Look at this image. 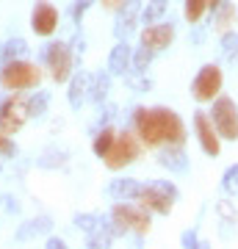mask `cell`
Instances as JSON below:
<instances>
[{"mask_svg": "<svg viewBox=\"0 0 238 249\" xmlns=\"http://www.w3.org/2000/svg\"><path fill=\"white\" fill-rule=\"evenodd\" d=\"M133 127L141 147L158 150L161 144H183L185 124L172 108H139L133 116Z\"/></svg>", "mask_w": 238, "mask_h": 249, "instance_id": "6da1fadb", "label": "cell"}, {"mask_svg": "<svg viewBox=\"0 0 238 249\" xmlns=\"http://www.w3.org/2000/svg\"><path fill=\"white\" fill-rule=\"evenodd\" d=\"M42 83V70L31 61H6L0 70V86L9 91H25V89H36Z\"/></svg>", "mask_w": 238, "mask_h": 249, "instance_id": "7a4b0ae2", "label": "cell"}, {"mask_svg": "<svg viewBox=\"0 0 238 249\" xmlns=\"http://www.w3.org/2000/svg\"><path fill=\"white\" fill-rule=\"evenodd\" d=\"M111 222H114L116 232H125L130 230L136 235H147L150 232V211L144 208V205H130L128 202H116L114 211H111Z\"/></svg>", "mask_w": 238, "mask_h": 249, "instance_id": "3957f363", "label": "cell"}, {"mask_svg": "<svg viewBox=\"0 0 238 249\" xmlns=\"http://www.w3.org/2000/svg\"><path fill=\"white\" fill-rule=\"evenodd\" d=\"M139 155H141L139 136L130 133V130H122V133L114 136V144L108 147V152L103 155V160H106V166L111 172H119V169H125V166H130Z\"/></svg>", "mask_w": 238, "mask_h": 249, "instance_id": "277c9868", "label": "cell"}, {"mask_svg": "<svg viewBox=\"0 0 238 249\" xmlns=\"http://www.w3.org/2000/svg\"><path fill=\"white\" fill-rule=\"evenodd\" d=\"M180 196V191H177L172 183H166V180H161V183H152V186H141L139 191V199L150 213H161V216H169L172 213V208H175V199Z\"/></svg>", "mask_w": 238, "mask_h": 249, "instance_id": "5b68a950", "label": "cell"}, {"mask_svg": "<svg viewBox=\"0 0 238 249\" xmlns=\"http://www.w3.org/2000/svg\"><path fill=\"white\" fill-rule=\"evenodd\" d=\"M211 122H213V127L219 130L221 139L236 142L238 139V106H236V100H230V97H216L213 100Z\"/></svg>", "mask_w": 238, "mask_h": 249, "instance_id": "8992f818", "label": "cell"}, {"mask_svg": "<svg viewBox=\"0 0 238 249\" xmlns=\"http://www.w3.org/2000/svg\"><path fill=\"white\" fill-rule=\"evenodd\" d=\"M221 86H224V75H221L219 64H205L191 83V94H194L197 103H213L219 97Z\"/></svg>", "mask_w": 238, "mask_h": 249, "instance_id": "52a82bcc", "label": "cell"}, {"mask_svg": "<svg viewBox=\"0 0 238 249\" xmlns=\"http://www.w3.org/2000/svg\"><path fill=\"white\" fill-rule=\"evenodd\" d=\"M28 97L22 94H11L3 106H0V130L6 136H14L17 130H22V124L28 122Z\"/></svg>", "mask_w": 238, "mask_h": 249, "instance_id": "ba28073f", "label": "cell"}, {"mask_svg": "<svg viewBox=\"0 0 238 249\" xmlns=\"http://www.w3.org/2000/svg\"><path fill=\"white\" fill-rule=\"evenodd\" d=\"M44 61H47L50 78H53L55 83H67V80H70V75H72V47L70 45H64V42L47 45Z\"/></svg>", "mask_w": 238, "mask_h": 249, "instance_id": "9c48e42d", "label": "cell"}, {"mask_svg": "<svg viewBox=\"0 0 238 249\" xmlns=\"http://www.w3.org/2000/svg\"><path fill=\"white\" fill-rule=\"evenodd\" d=\"M194 130H197V139H200L202 152L211 155V158H216L221 152V136H219V130L213 127L211 116L205 114V111H197L194 114Z\"/></svg>", "mask_w": 238, "mask_h": 249, "instance_id": "30bf717a", "label": "cell"}, {"mask_svg": "<svg viewBox=\"0 0 238 249\" xmlns=\"http://www.w3.org/2000/svg\"><path fill=\"white\" fill-rule=\"evenodd\" d=\"M31 28H34L36 36H50L55 34V28H58V11H55L53 3H47V0H39L31 11Z\"/></svg>", "mask_w": 238, "mask_h": 249, "instance_id": "8fae6325", "label": "cell"}, {"mask_svg": "<svg viewBox=\"0 0 238 249\" xmlns=\"http://www.w3.org/2000/svg\"><path fill=\"white\" fill-rule=\"evenodd\" d=\"M172 39H175V25L172 22H152L141 31V45L150 47V50H166L172 45Z\"/></svg>", "mask_w": 238, "mask_h": 249, "instance_id": "7c38bea8", "label": "cell"}, {"mask_svg": "<svg viewBox=\"0 0 238 249\" xmlns=\"http://www.w3.org/2000/svg\"><path fill=\"white\" fill-rule=\"evenodd\" d=\"M116 11H119V17H116L114 34H116V39H128V34L136 28V17L141 14V3L139 0H125Z\"/></svg>", "mask_w": 238, "mask_h": 249, "instance_id": "4fadbf2b", "label": "cell"}, {"mask_svg": "<svg viewBox=\"0 0 238 249\" xmlns=\"http://www.w3.org/2000/svg\"><path fill=\"white\" fill-rule=\"evenodd\" d=\"M130 67H133V50L125 39H119V45L111 50V58H108V72L111 75H125Z\"/></svg>", "mask_w": 238, "mask_h": 249, "instance_id": "5bb4252c", "label": "cell"}, {"mask_svg": "<svg viewBox=\"0 0 238 249\" xmlns=\"http://www.w3.org/2000/svg\"><path fill=\"white\" fill-rule=\"evenodd\" d=\"M158 163L164 166V169H169V172H185L188 169V155L183 152V144H169L166 150L161 152V158H158Z\"/></svg>", "mask_w": 238, "mask_h": 249, "instance_id": "9a60e30c", "label": "cell"}, {"mask_svg": "<svg viewBox=\"0 0 238 249\" xmlns=\"http://www.w3.org/2000/svg\"><path fill=\"white\" fill-rule=\"evenodd\" d=\"M141 191V183L133 178H122V180H114L108 186V196H114L116 202H128V199H136Z\"/></svg>", "mask_w": 238, "mask_h": 249, "instance_id": "2e32d148", "label": "cell"}, {"mask_svg": "<svg viewBox=\"0 0 238 249\" xmlns=\"http://www.w3.org/2000/svg\"><path fill=\"white\" fill-rule=\"evenodd\" d=\"M89 80H92V75H86V72H75V75H70V106L72 108H80L83 106V100H86L89 94Z\"/></svg>", "mask_w": 238, "mask_h": 249, "instance_id": "e0dca14e", "label": "cell"}, {"mask_svg": "<svg viewBox=\"0 0 238 249\" xmlns=\"http://www.w3.org/2000/svg\"><path fill=\"white\" fill-rule=\"evenodd\" d=\"M236 19H238L236 3H230V0H221V6L213 11V31L224 34V31H230V28L236 25Z\"/></svg>", "mask_w": 238, "mask_h": 249, "instance_id": "ac0fdd59", "label": "cell"}, {"mask_svg": "<svg viewBox=\"0 0 238 249\" xmlns=\"http://www.w3.org/2000/svg\"><path fill=\"white\" fill-rule=\"evenodd\" d=\"M108 89H111V72H108V75L97 72V75H92V80H89V94L86 97L92 100V103H103V100L108 97Z\"/></svg>", "mask_w": 238, "mask_h": 249, "instance_id": "d6986e66", "label": "cell"}, {"mask_svg": "<svg viewBox=\"0 0 238 249\" xmlns=\"http://www.w3.org/2000/svg\"><path fill=\"white\" fill-rule=\"evenodd\" d=\"M166 9H169L166 0H152V3H147V6L141 9L139 17H141V22H144V25H152V22H158V19L166 14Z\"/></svg>", "mask_w": 238, "mask_h": 249, "instance_id": "ffe728a7", "label": "cell"}, {"mask_svg": "<svg viewBox=\"0 0 238 249\" xmlns=\"http://www.w3.org/2000/svg\"><path fill=\"white\" fill-rule=\"evenodd\" d=\"M221 55L227 64H238V34L236 31H224L221 34Z\"/></svg>", "mask_w": 238, "mask_h": 249, "instance_id": "44dd1931", "label": "cell"}, {"mask_svg": "<svg viewBox=\"0 0 238 249\" xmlns=\"http://www.w3.org/2000/svg\"><path fill=\"white\" fill-rule=\"evenodd\" d=\"M28 50H31V47H28V42L25 39H9V42H6V45H3V64L6 61H17V58H22V55L28 53Z\"/></svg>", "mask_w": 238, "mask_h": 249, "instance_id": "7402d4cb", "label": "cell"}, {"mask_svg": "<svg viewBox=\"0 0 238 249\" xmlns=\"http://www.w3.org/2000/svg\"><path fill=\"white\" fill-rule=\"evenodd\" d=\"M205 11H208V0H183V14L191 25L205 17Z\"/></svg>", "mask_w": 238, "mask_h": 249, "instance_id": "603a6c76", "label": "cell"}, {"mask_svg": "<svg viewBox=\"0 0 238 249\" xmlns=\"http://www.w3.org/2000/svg\"><path fill=\"white\" fill-rule=\"evenodd\" d=\"M114 136H116L114 127H103V130L94 136V144H92V150H94V155H97V158H103V155L108 152V147L114 144Z\"/></svg>", "mask_w": 238, "mask_h": 249, "instance_id": "cb8c5ba5", "label": "cell"}, {"mask_svg": "<svg viewBox=\"0 0 238 249\" xmlns=\"http://www.w3.org/2000/svg\"><path fill=\"white\" fill-rule=\"evenodd\" d=\"M152 55H155V50H150V47H139V53L133 55V72H139V75H144L147 72V67H150Z\"/></svg>", "mask_w": 238, "mask_h": 249, "instance_id": "d4e9b609", "label": "cell"}, {"mask_svg": "<svg viewBox=\"0 0 238 249\" xmlns=\"http://www.w3.org/2000/svg\"><path fill=\"white\" fill-rule=\"evenodd\" d=\"M47 103H50V97L44 91H36L34 97H28V116H42L47 111Z\"/></svg>", "mask_w": 238, "mask_h": 249, "instance_id": "484cf974", "label": "cell"}, {"mask_svg": "<svg viewBox=\"0 0 238 249\" xmlns=\"http://www.w3.org/2000/svg\"><path fill=\"white\" fill-rule=\"evenodd\" d=\"M47 230H50V219H47V216H42V219L28 222L25 230H19V238L25 241V238H31V235H36V232H47Z\"/></svg>", "mask_w": 238, "mask_h": 249, "instance_id": "4316f807", "label": "cell"}, {"mask_svg": "<svg viewBox=\"0 0 238 249\" xmlns=\"http://www.w3.org/2000/svg\"><path fill=\"white\" fill-rule=\"evenodd\" d=\"M221 186L227 191L230 196H238V163H233L227 172H224V178H221Z\"/></svg>", "mask_w": 238, "mask_h": 249, "instance_id": "83f0119b", "label": "cell"}, {"mask_svg": "<svg viewBox=\"0 0 238 249\" xmlns=\"http://www.w3.org/2000/svg\"><path fill=\"white\" fill-rule=\"evenodd\" d=\"M75 224H78V227H83V230H86L89 235H92V232H94V230L100 227V219H97V216L83 213V216H75Z\"/></svg>", "mask_w": 238, "mask_h": 249, "instance_id": "f1b7e54d", "label": "cell"}, {"mask_svg": "<svg viewBox=\"0 0 238 249\" xmlns=\"http://www.w3.org/2000/svg\"><path fill=\"white\" fill-rule=\"evenodd\" d=\"M0 155H6V158H11V155H17V147L11 144V139L3 130H0Z\"/></svg>", "mask_w": 238, "mask_h": 249, "instance_id": "f546056e", "label": "cell"}, {"mask_svg": "<svg viewBox=\"0 0 238 249\" xmlns=\"http://www.w3.org/2000/svg\"><path fill=\"white\" fill-rule=\"evenodd\" d=\"M89 6H92L89 0H75V6H72V17H75V22H80V19H83V14L89 11Z\"/></svg>", "mask_w": 238, "mask_h": 249, "instance_id": "4dcf8cb0", "label": "cell"}, {"mask_svg": "<svg viewBox=\"0 0 238 249\" xmlns=\"http://www.w3.org/2000/svg\"><path fill=\"white\" fill-rule=\"evenodd\" d=\"M219 213L224 216V219H230V222H236V219H238V213L230 208V202H219Z\"/></svg>", "mask_w": 238, "mask_h": 249, "instance_id": "1f68e13d", "label": "cell"}, {"mask_svg": "<svg viewBox=\"0 0 238 249\" xmlns=\"http://www.w3.org/2000/svg\"><path fill=\"white\" fill-rule=\"evenodd\" d=\"M180 241H183V247H200V241H197V232H191V230H185Z\"/></svg>", "mask_w": 238, "mask_h": 249, "instance_id": "d6a6232c", "label": "cell"}, {"mask_svg": "<svg viewBox=\"0 0 238 249\" xmlns=\"http://www.w3.org/2000/svg\"><path fill=\"white\" fill-rule=\"evenodd\" d=\"M122 3H125V0H103V6H106V9H111V11H116Z\"/></svg>", "mask_w": 238, "mask_h": 249, "instance_id": "836d02e7", "label": "cell"}, {"mask_svg": "<svg viewBox=\"0 0 238 249\" xmlns=\"http://www.w3.org/2000/svg\"><path fill=\"white\" fill-rule=\"evenodd\" d=\"M47 247L50 249H61V247H67V244H64V238H50L47 241Z\"/></svg>", "mask_w": 238, "mask_h": 249, "instance_id": "e575fe53", "label": "cell"}, {"mask_svg": "<svg viewBox=\"0 0 238 249\" xmlns=\"http://www.w3.org/2000/svg\"><path fill=\"white\" fill-rule=\"evenodd\" d=\"M0 61H3V45H0Z\"/></svg>", "mask_w": 238, "mask_h": 249, "instance_id": "d590c367", "label": "cell"}, {"mask_svg": "<svg viewBox=\"0 0 238 249\" xmlns=\"http://www.w3.org/2000/svg\"><path fill=\"white\" fill-rule=\"evenodd\" d=\"M0 169H3V163H0Z\"/></svg>", "mask_w": 238, "mask_h": 249, "instance_id": "8d00e7d4", "label": "cell"}]
</instances>
